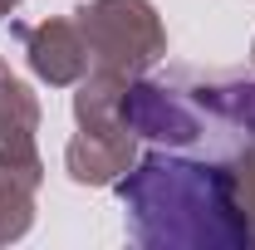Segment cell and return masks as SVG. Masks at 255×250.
Wrapping results in <instances>:
<instances>
[{"mask_svg":"<svg viewBox=\"0 0 255 250\" xmlns=\"http://www.w3.org/2000/svg\"><path fill=\"white\" fill-rule=\"evenodd\" d=\"M118 196L128 201L132 211V226L152 216H167L162 221L157 241H182V246H236L246 241V226L231 221V191H226L221 177H211L206 167H187V162H142L137 177H128Z\"/></svg>","mask_w":255,"mask_h":250,"instance_id":"cell-1","label":"cell"}]
</instances>
